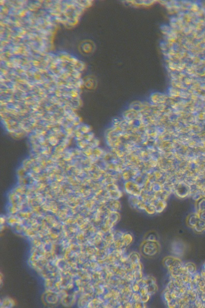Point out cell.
<instances>
[{
    "label": "cell",
    "mask_w": 205,
    "mask_h": 308,
    "mask_svg": "<svg viewBox=\"0 0 205 308\" xmlns=\"http://www.w3.org/2000/svg\"><path fill=\"white\" fill-rule=\"evenodd\" d=\"M160 246L157 241H145L140 246V251L144 256L151 257L157 255L159 251Z\"/></svg>",
    "instance_id": "1"
},
{
    "label": "cell",
    "mask_w": 205,
    "mask_h": 308,
    "mask_svg": "<svg viewBox=\"0 0 205 308\" xmlns=\"http://www.w3.org/2000/svg\"><path fill=\"white\" fill-rule=\"evenodd\" d=\"M129 262L131 264H137L140 262V257L139 254L136 252L131 253L128 256Z\"/></svg>",
    "instance_id": "5"
},
{
    "label": "cell",
    "mask_w": 205,
    "mask_h": 308,
    "mask_svg": "<svg viewBox=\"0 0 205 308\" xmlns=\"http://www.w3.org/2000/svg\"><path fill=\"white\" fill-rule=\"evenodd\" d=\"M146 288L147 289L148 294H149L150 295H151L156 292L157 290V286L154 283L153 284L148 285L147 286H146Z\"/></svg>",
    "instance_id": "10"
},
{
    "label": "cell",
    "mask_w": 205,
    "mask_h": 308,
    "mask_svg": "<svg viewBox=\"0 0 205 308\" xmlns=\"http://www.w3.org/2000/svg\"><path fill=\"white\" fill-rule=\"evenodd\" d=\"M199 217L198 215H196V214H191L188 217V219L186 220V222L188 224V225L190 227H192V228H194L197 223L199 221Z\"/></svg>",
    "instance_id": "3"
},
{
    "label": "cell",
    "mask_w": 205,
    "mask_h": 308,
    "mask_svg": "<svg viewBox=\"0 0 205 308\" xmlns=\"http://www.w3.org/2000/svg\"><path fill=\"white\" fill-rule=\"evenodd\" d=\"M190 192V189L187 186L184 184H180L177 187V194L180 197H185L187 196Z\"/></svg>",
    "instance_id": "2"
},
{
    "label": "cell",
    "mask_w": 205,
    "mask_h": 308,
    "mask_svg": "<svg viewBox=\"0 0 205 308\" xmlns=\"http://www.w3.org/2000/svg\"><path fill=\"white\" fill-rule=\"evenodd\" d=\"M185 270L186 272L190 274H192L195 271V267L192 263H188L185 265Z\"/></svg>",
    "instance_id": "9"
},
{
    "label": "cell",
    "mask_w": 205,
    "mask_h": 308,
    "mask_svg": "<svg viewBox=\"0 0 205 308\" xmlns=\"http://www.w3.org/2000/svg\"><path fill=\"white\" fill-rule=\"evenodd\" d=\"M153 205L155 208L156 212L161 213L165 208L166 206V203L164 201L157 200V203L155 204H153Z\"/></svg>",
    "instance_id": "4"
},
{
    "label": "cell",
    "mask_w": 205,
    "mask_h": 308,
    "mask_svg": "<svg viewBox=\"0 0 205 308\" xmlns=\"http://www.w3.org/2000/svg\"><path fill=\"white\" fill-rule=\"evenodd\" d=\"M145 241H157V234L154 232H150L147 234L145 237Z\"/></svg>",
    "instance_id": "6"
},
{
    "label": "cell",
    "mask_w": 205,
    "mask_h": 308,
    "mask_svg": "<svg viewBox=\"0 0 205 308\" xmlns=\"http://www.w3.org/2000/svg\"><path fill=\"white\" fill-rule=\"evenodd\" d=\"M176 260V258H175L174 257H167L164 258L163 262H164V265L167 268H169L171 267V266L173 265V263H174L175 260Z\"/></svg>",
    "instance_id": "7"
},
{
    "label": "cell",
    "mask_w": 205,
    "mask_h": 308,
    "mask_svg": "<svg viewBox=\"0 0 205 308\" xmlns=\"http://www.w3.org/2000/svg\"><path fill=\"white\" fill-rule=\"evenodd\" d=\"M145 210L147 211V212L148 213L150 214H153L156 212L155 208L154 205L152 204H150L149 205H147V206H146L145 208Z\"/></svg>",
    "instance_id": "11"
},
{
    "label": "cell",
    "mask_w": 205,
    "mask_h": 308,
    "mask_svg": "<svg viewBox=\"0 0 205 308\" xmlns=\"http://www.w3.org/2000/svg\"><path fill=\"white\" fill-rule=\"evenodd\" d=\"M123 240L124 242H125L126 245L128 246V245H130L131 244V243L132 242V241L133 240V236H132V234H129V233H126V234L123 235Z\"/></svg>",
    "instance_id": "8"
},
{
    "label": "cell",
    "mask_w": 205,
    "mask_h": 308,
    "mask_svg": "<svg viewBox=\"0 0 205 308\" xmlns=\"http://www.w3.org/2000/svg\"><path fill=\"white\" fill-rule=\"evenodd\" d=\"M198 209L199 212L205 211V199H201V201L198 204Z\"/></svg>",
    "instance_id": "12"
}]
</instances>
